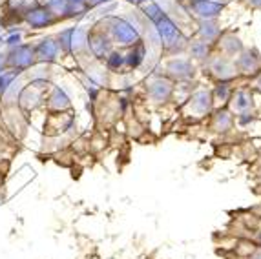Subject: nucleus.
Segmentation results:
<instances>
[{"instance_id":"28","label":"nucleus","mask_w":261,"mask_h":259,"mask_svg":"<svg viewBox=\"0 0 261 259\" xmlns=\"http://www.w3.org/2000/svg\"><path fill=\"white\" fill-rule=\"evenodd\" d=\"M248 4H252V6H256V8H261V0H247Z\"/></svg>"},{"instance_id":"25","label":"nucleus","mask_w":261,"mask_h":259,"mask_svg":"<svg viewBox=\"0 0 261 259\" xmlns=\"http://www.w3.org/2000/svg\"><path fill=\"white\" fill-rule=\"evenodd\" d=\"M4 42H6V46H8V48H13V46H17V44L22 42V33H20V31H18V33H17V31H13L11 35H8V37H6Z\"/></svg>"},{"instance_id":"17","label":"nucleus","mask_w":261,"mask_h":259,"mask_svg":"<svg viewBox=\"0 0 261 259\" xmlns=\"http://www.w3.org/2000/svg\"><path fill=\"white\" fill-rule=\"evenodd\" d=\"M88 31L84 28H73L71 33V53L73 55H83L88 51Z\"/></svg>"},{"instance_id":"3","label":"nucleus","mask_w":261,"mask_h":259,"mask_svg":"<svg viewBox=\"0 0 261 259\" xmlns=\"http://www.w3.org/2000/svg\"><path fill=\"white\" fill-rule=\"evenodd\" d=\"M35 64L37 59L33 44L20 42L13 48H8V51H6V66L17 73H26L28 69H31Z\"/></svg>"},{"instance_id":"18","label":"nucleus","mask_w":261,"mask_h":259,"mask_svg":"<svg viewBox=\"0 0 261 259\" xmlns=\"http://www.w3.org/2000/svg\"><path fill=\"white\" fill-rule=\"evenodd\" d=\"M219 42H221V48L226 57H238L243 51V44H241V40L238 39V37H234V35L219 37Z\"/></svg>"},{"instance_id":"14","label":"nucleus","mask_w":261,"mask_h":259,"mask_svg":"<svg viewBox=\"0 0 261 259\" xmlns=\"http://www.w3.org/2000/svg\"><path fill=\"white\" fill-rule=\"evenodd\" d=\"M210 71H212L219 81H228V79H232L238 73V71H236L234 61H230L228 57H218V59H214L212 64H210Z\"/></svg>"},{"instance_id":"7","label":"nucleus","mask_w":261,"mask_h":259,"mask_svg":"<svg viewBox=\"0 0 261 259\" xmlns=\"http://www.w3.org/2000/svg\"><path fill=\"white\" fill-rule=\"evenodd\" d=\"M33 48H35V59L39 64H53V62L59 61V57L62 55L55 37H44V39H40Z\"/></svg>"},{"instance_id":"19","label":"nucleus","mask_w":261,"mask_h":259,"mask_svg":"<svg viewBox=\"0 0 261 259\" xmlns=\"http://www.w3.org/2000/svg\"><path fill=\"white\" fill-rule=\"evenodd\" d=\"M250 106H252V95H250V91H247V90L236 91V95L232 97V108H234L236 112L245 113L250 110Z\"/></svg>"},{"instance_id":"21","label":"nucleus","mask_w":261,"mask_h":259,"mask_svg":"<svg viewBox=\"0 0 261 259\" xmlns=\"http://www.w3.org/2000/svg\"><path fill=\"white\" fill-rule=\"evenodd\" d=\"M188 49H190L192 59H196V61H203V59L208 57L210 44L203 42V40H194V42L188 44Z\"/></svg>"},{"instance_id":"10","label":"nucleus","mask_w":261,"mask_h":259,"mask_svg":"<svg viewBox=\"0 0 261 259\" xmlns=\"http://www.w3.org/2000/svg\"><path fill=\"white\" fill-rule=\"evenodd\" d=\"M166 73L172 79H177V81H187L194 75V64H192L190 59L174 57L166 62Z\"/></svg>"},{"instance_id":"8","label":"nucleus","mask_w":261,"mask_h":259,"mask_svg":"<svg viewBox=\"0 0 261 259\" xmlns=\"http://www.w3.org/2000/svg\"><path fill=\"white\" fill-rule=\"evenodd\" d=\"M44 106L49 112H68L71 108V99L62 86L51 84L48 90V95H46V104Z\"/></svg>"},{"instance_id":"31","label":"nucleus","mask_w":261,"mask_h":259,"mask_svg":"<svg viewBox=\"0 0 261 259\" xmlns=\"http://www.w3.org/2000/svg\"><path fill=\"white\" fill-rule=\"evenodd\" d=\"M259 88H261V79H259Z\"/></svg>"},{"instance_id":"20","label":"nucleus","mask_w":261,"mask_h":259,"mask_svg":"<svg viewBox=\"0 0 261 259\" xmlns=\"http://www.w3.org/2000/svg\"><path fill=\"white\" fill-rule=\"evenodd\" d=\"M18 75H22V73H17V71H13V69H9V68L0 71V99L8 93L9 88L13 86V82L18 79Z\"/></svg>"},{"instance_id":"26","label":"nucleus","mask_w":261,"mask_h":259,"mask_svg":"<svg viewBox=\"0 0 261 259\" xmlns=\"http://www.w3.org/2000/svg\"><path fill=\"white\" fill-rule=\"evenodd\" d=\"M110 0H86V6L88 8H97L100 4H108Z\"/></svg>"},{"instance_id":"5","label":"nucleus","mask_w":261,"mask_h":259,"mask_svg":"<svg viewBox=\"0 0 261 259\" xmlns=\"http://www.w3.org/2000/svg\"><path fill=\"white\" fill-rule=\"evenodd\" d=\"M75 117L70 112H49L48 119H46V124H44V132L51 137L66 134L73 128Z\"/></svg>"},{"instance_id":"16","label":"nucleus","mask_w":261,"mask_h":259,"mask_svg":"<svg viewBox=\"0 0 261 259\" xmlns=\"http://www.w3.org/2000/svg\"><path fill=\"white\" fill-rule=\"evenodd\" d=\"M197 33H199V40H203V42H206V44H212L221 37V28L214 22V18H210V20H201Z\"/></svg>"},{"instance_id":"11","label":"nucleus","mask_w":261,"mask_h":259,"mask_svg":"<svg viewBox=\"0 0 261 259\" xmlns=\"http://www.w3.org/2000/svg\"><path fill=\"white\" fill-rule=\"evenodd\" d=\"M172 91H174V86L165 77L152 79L148 84V95L153 102H165V100H168L170 95H172Z\"/></svg>"},{"instance_id":"2","label":"nucleus","mask_w":261,"mask_h":259,"mask_svg":"<svg viewBox=\"0 0 261 259\" xmlns=\"http://www.w3.org/2000/svg\"><path fill=\"white\" fill-rule=\"evenodd\" d=\"M106 24V33L110 35L112 42H117L121 46H132V44L139 42L141 33L139 30L132 24L128 18H119V17H106L102 20Z\"/></svg>"},{"instance_id":"29","label":"nucleus","mask_w":261,"mask_h":259,"mask_svg":"<svg viewBox=\"0 0 261 259\" xmlns=\"http://www.w3.org/2000/svg\"><path fill=\"white\" fill-rule=\"evenodd\" d=\"M250 259H261V250H256L252 255H250Z\"/></svg>"},{"instance_id":"15","label":"nucleus","mask_w":261,"mask_h":259,"mask_svg":"<svg viewBox=\"0 0 261 259\" xmlns=\"http://www.w3.org/2000/svg\"><path fill=\"white\" fill-rule=\"evenodd\" d=\"M144 61H146V46H144L143 40L132 44L130 51L124 55V66H128L132 69H137Z\"/></svg>"},{"instance_id":"12","label":"nucleus","mask_w":261,"mask_h":259,"mask_svg":"<svg viewBox=\"0 0 261 259\" xmlns=\"http://www.w3.org/2000/svg\"><path fill=\"white\" fill-rule=\"evenodd\" d=\"M212 104H214L212 93L205 90H199L190 97L188 106H190V112H194L196 115H205V113H208L212 110Z\"/></svg>"},{"instance_id":"9","label":"nucleus","mask_w":261,"mask_h":259,"mask_svg":"<svg viewBox=\"0 0 261 259\" xmlns=\"http://www.w3.org/2000/svg\"><path fill=\"white\" fill-rule=\"evenodd\" d=\"M188 6H190V11H194V15L201 20L216 18L218 15H221L225 8L221 2H214V0H188Z\"/></svg>"},{"instance_id":"6","label":"nucleus","mask_w":261,"mask_h":259,"mask_svg":"<svg viewBox=\"0 0 261 259\" xmlns=\"http://www.w3.org/2000/svg\"><path fill=\"white\" fill-rule=\"evenodd\" d=\"M24 22L31 30H46L49 26H55L57 22H61L55 15L51 13V9H48L44 4H39L37 8H33L31 11H28Z\"/></svg>"},{"instance_id":"30","label":"nucleus","mask_w":261,"mask_h":259,"mask_svg":"<svg viewBox=\"0 0 261 259\" xmlns=\"http://www.w3.org/2000/svg\"><path fill=\"white\" fill-rule=\"evenodd\" d=\"M70 2H75V4H86V0H70Z\"/></svg>"},{"instance_id":"4","label":"nucleus","mask_w":261,"mask_h":259,"mask_svg":"<svg viewBox=\"0 0 261 259\" xmlns=\"http://www.w3.org/2000/svg\"><path fill=\"white\" fill-rule=\"evenodd\" d=\"M88 51L95 59H106L113 51L112 39L100 26H95L92 31H88Z\"/></svg>"},{"instance_id":"24","label":"nucleus","mask_w":261,"mask_h":259,"mask_svg":"<svg viewBox=\"0 0 261 259\" xmlns=\"http://www.w3.org/2000/svg\"><path fill=\"white\" fill-rule=\"evenodd\" d=\"M228 95H230V84H226L225 81L219 82V86L216 88V91H214L212 99L214 100H221V102H226L228 100Z\"/></svg>"},{"instance_id":"23","label":"nucleus","mask_w":261,"mask_h":259,"mask_svg":"<svg viewBox=\"0 0 261 259\" xmlns=\"http://www.w3.org/2000/svg\"><path fill=\"white\" fill-rule=\"evenodd\" d=\"M124 66V55L119 51H112L108 57H106V68L110 71H119V69Z\"/></svg>"},{"instance_id":"13","label":"nucleus","mask_w":261,"mask_h":259,"mask_svg":"<svg viewBox=\"0 0 261 259\" xmlns=\"http://www.w3.org/2000/svg\"><path fill=\"white\" fill-rule=\"evenodd\" d=\"M234 66L236 71H241V73H256L261 68V59L254 51H241L234 61Z\"/></svg>"},{"instance_id":"1","label":"nucleus","mask_w":261,"mask_h":259,"mask_svg":"<svg viewBox=\"0 0 261 259\" xmlns=\"http://www.w3.org/2000/svg\"><path fill=\"white\" fill-rule=\"evenodd\" d=\"M51 86L49 81H28L17 97V108L22 113H31L46 104V95Z\"/></svg>"},{"instance_id":"27","label":"nucleus","mask_w":261,"mask_h":259,"mask_svg":"<svg viewBox=\"0 0 261 259\" xmlns=\"http://www.w3.org/2000/svg\"><path fill=\"white\" fill-rule=\"evenodd\" d=\"M8 68V66H6V51H2V49H0V71H2V69H6Z\"/></svg>"},{"instance_id":"22","label":"nucleus","mask_w":261,"mask_h":259,"mask_svg":"<svg viewBox=\"0 0 261 259\" xmlns=\"http://www.w3.org/2000/svg\"><path fill=\"white\" fill-rule=\"evenodd\" d=\"M232 124H234V119L226 110H221V112H218V115L214 117V130H218V132H226V130L232 128Z\"/></svg>"}]
</instances>
